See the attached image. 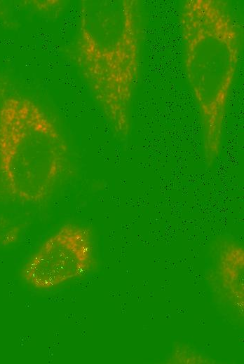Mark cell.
<instances>
[{
	"instance_id": "obj_1",
	"label": "cell",
	"mask_w": 244,
	"mask_h": 364,
	"mask_svg": "<svg viewBox=\"0 0 244 364\" xmlns=\"http://www.w3.org/2000/svg\"><path fill=\"white\" fill-rule=\"evenodd\" d=\"M137 0H81L72 60L114 135L131 130V105L140 67Z\"/></svg>"
},
{
	"instance_id": "obj_2",
	"label": "cell",
	"mask_w": 244,
	"mask_h": 364,
	"mask_svg": "<svg viewBox=\"0 0 244 364\" xmlns=\"http://www.w3.org/2000/svg\"><path fill=\"white\" fill-rule=\"evenodd\" d=\"M187 77L198 106L204 158L219 157L241 48L240 27L224 0H186L180 15Z\"/></svg>"
},
{
	"instance_id": "obj_3",
	"label": "cell",
	"mask_w": 244,
	"mask_h": 364,
	"mask_svg": "<svg viewBox=\"0 0 244 364\" xmlns=\"http://www.w3.org/2000/svg\"><path fill=\"white\" fill-rule=\"evenodd\" d=\"M72 167L69 142L55 121L29 97L0 101V201L23 206L48 202Z\"/></svg>"
},
{
	"instance_id": "obj_4",
	"label": "cell",
	"mask_w": 244,
	"mask_h": 364,
	"mask_svg": "<svg viewBox=\"0 0 244 364\" xmlns=\"http://www.w3.org/2000/svg\"><path fill=\"white\" fill-rule=\"evenodd\" d=\"M96 265L92 230L82 224L67 223L47 237L27 258L20 276L29 287L47 290L89 274Z\"/></svg>"
},
{
	"instance_id": "obj_5",
	"label": "cell",
	"mask_w": 244,
	"mask_h": 364,
	"mask_svg": "<svg viewBox=\"0 0 244 364\" xmlns=\"http://www.w3.org/2000/svg\"><path fill=\"white\" fill-rule=\"evenodd\" d=\"M244 248L231 236L210 244L204 276L215 305L233 322L242 323L244 307Z\"/></svg>"
},
{
	"instance_id": "obj_6",
	"label": "cell",
	"mask_w": 244,
	"mask_h": 364,
	"mask_svg": "<svg viewBox=\"0 0 244 364\" xmlns=\"http://www.w3.org/2000/svg\"><path fill=\"white\" fill-rule=\"evenodd\" d=\"M177 348L172 350L171 356L168 359V363H207L212 360L209 359L205 355H203L200 351L193 349L185 344H179Z\"/></svg>"
},
{
	"instance_id": "obj_7",
	"label": "cell",
	"mask_w": 244,
	"mask_h": 364,
	"mask_svg": "<svg viewBox=\"0 0 244 364\" xmlns=\"http://www.w3.org/2000/svg\"><path fill=\"white\" fill-rule=\"evenodd\" d=\"M31 4L34 8L42 13H50L60 11L64 7V1H32Z\"/></svg>"
}]
</instances>
